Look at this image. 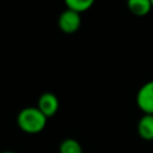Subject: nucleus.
<instances>
[{"label": "nucleus", "instance_id": "obj_1", "mask_svg": "<svg viewBox=\"0 0 153 153\" xmlns=\"http://www.w3.org/2000/svg\"><path fill=\"white\" fill-rule=\"evenodd\" d=\"M47 117L39 111L37 106H27L19 111L17 115L18 127L27 134L41 133L47 126Z\"/></svg>", "mask_w": 153, "mask_h": 153}, {"label": "nucleus", "instance_id": "obj_2", "mask_svg": "<svg viewBox=\"0 0 153 153\" xmlns=\"http://www.w3.org/2000/svg\"><path fill=\"white\" fill-rule=\"evenodd\" d=\"M81 24V18L80 14L71 11V10H65L57 19V25L60 27V30L65 33H74L79 30Z\"/></svg>", "mask_w": 153, "mask_h": 153}, {"label": "nucleus", "instance_id": "obj_3", "mask_svg": "<svg viewBox=\"0 0 153 153\" xmlns=\"http://www.w3.org/2000/svg\"><path fill=\"white\" fill-rule=\"evenodd\" d=\"M136 103L146 115H153V81L141 86L136 96Z\"/></svg>", "mask_w": 153, "mask_h": 153}, {"label": "nucleus", "instance_id": "obj_4", "mask_svg": "<svg viewBox=\"0 0 153 153\" xmlns=\"http://www.w3.org/2000/svg\"><path fill=\"white\" fill-rule=\"evenodd\" d=\"M60 103L59 99L56 97V94L51 93V92H44L39 96L38 100H37V108L39 109V111L47 117H53L57 110H59Z\"/></svg>", "mask_w": 153, "mask_h": 153}, {"label": "nucleus", "instance_id": "obj_5", "mask_svg": "<svg viewBox=\"0 0 153 153\" xmlns=\"http://www.w3.org/2000/svg\"><path fill=\"white\" fill-rule=\"evenodd\" d=\"M139 135L145 140H153V115H145L137 124Z\"/></svg>", "mask_w": 153, "mask_h": 153}, {"label": "nucleus", "instance_id": "obj_6", "mask_svg": "<svg viewBox=\"0 0 153 153\" xmlns=\"http://www.w3.org/2000/svg\"><path fill=\"white\" fill-rule=\"evenodd\" d=\"M128 7L135 16H145L151 11L152 2L148 0H130L128 2Z\"/></svg>", "mask_w": 153, "mask_h": 153}, {"label": "nucleus", "instance_id": "obj_7", "mask_svg": "<svg viewBox=\"0 0 153 153\" xmlns=\"http://www.w3.org/2000/svg\"><path fill=\"white\" fill-rule=\"evenodd\" d=\"M59 152L60 153H84L82 152V147L79 143V141H76L75 139H65L59 147Z\"/></svg>", "mask_w": 153, "mask_h": 153}, {"label": "nucleus", "instance_id": "obj_8", "mask_svg": "<svg viewBox=\"0 0 153 153\" xmlns=\"http://www.w3.org/2000/svg\"><path fill=\"white\" fill-rule=\"evenodd\" d=\"M65 4L68 10L74 11L80 14V13L90 10V7L93 5V1L92 0H66Z\"/></svg>", "mask_w": 153, "mask_h": 153}, {"label": "nucleus", "instance_id": "obj_9", "mask_svg": "<svg viewBox=\"0 0 153 153\" xmlns=\"http://www.w3.org/2000/svg\"><path fill=\"white\" fill-rule=\"evenodd\" d=\"M0 153H18V152H14V151H2Z\"/></svg>", "mask_w": 153, "mask_h": 153}, {"label": "nucleus", "instance_id": "obj_10", "mask_svg": "<svg viewBox=\"0 0 153 153\" xmlns=\"http://www.w3.org/2000/svg\"><path fill=\"white\" fill-rule=\"evenodd\" d=\"M151 2H152V7H153V1H151Z\"/></svg>", "mask_w": 153, "mask_h": 153}]
</instances>
